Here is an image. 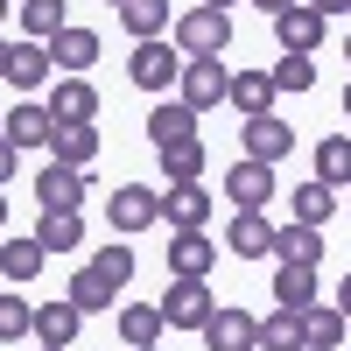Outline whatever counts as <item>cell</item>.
Listing matches in <instances>:
<instances>
[{
	"label": "cell",
	"mask_w": 351,
	"mask_h": 351,
	"mask_svg": "<svg viewBox=\"0 0 351 351\" xmlns=\"http://www.w3.org/2000/svg\"><path fill=\"white\" fill-rule=\"evenodd\" d=\"M169 43L183 49V56H225V49H232V14H218V8H190V14H176Z\"/></svg>",
	"instance_id": "6da1fadb"
},
{
	"label": "cell",
	"mask_w": 351,
	"mask_h": 351,
	"mask_svg": "<svg viewBox=\"0 0 351 351\" xmlns=\"http://www.w3.org/2000/svg\"><path fill=\"white\" fill-rule=\"evenodd\" d=\"M225 84H232L225 56H183V77H176V99H183L190 112H211V106H225Z\"/></svg>",
	"instance_id": "7a4b0ae2"
},
{
	"label": "cell",
	"mask_w": 351,
	"mask_h": 351,
	"mask_svg": "<svg viewBox=\"0 0 351 351\" xmlns=\"http://www.w3.org/2000/svg\"><path fill=\"white\" fill-rule=\"evenodd\" d=\"M106 218H112V232H120V239H134V232L162 225V190H148V183H112Z\"/></svg>",
	"instance_id": "3957f363"
},
{
	"label": "cell",
	"mask_w": 351,
	"mask_h": 351,
	"mask_svg": "<svg viewBox=\"0 0 351 351\" xmlns=\"http://www.w3.org/2000/svg\"><path fill=\"white\" fill-rule=\"evenodd\" d=\"M155 309H162V330H204V324H211V309H218V295H211L204 281H176V274H169V295H162Z\"/></svg>",
	"instance_id": "277c9868"
},
{
	"label": "cell",
	"mask_w": 351,
	"mask_h": 351,
	"mask_svg": "<svg viewBox=\"0 0 351 351\" xmlns=\"http://www.w3.org/2000/svg\"><path fill=\"white\" fill-rule=\"evenodd\" d=\"M127 77L141 84V92H169V84L183 77V49H176V43H134Z\"/></svg>",
	"instance_id": "5b68a950"
},
{
	"label": "cell",
	"mask_w": 351,
	"mask_h": 351,
	"mask_svg": "<svg viewBox=\"0 0 351 351\" xmlns=\"http://www.w3.org/2000/svg\"><path fill=\"white\" fill-rule=\"evenodd\" d=\"M281 190V169H267V162H232L225 169V197H232V211H260V204H267Z\"/></svg>",
	"instance_id": "8992f818"
},
{
	"label": "cell",
	"mask_w": 351,
	"mask_h": 351,
	"mask_svg": "<svg viewBox=\"0 0 351 351\" xmlns=\"http://www.w3.org/2000/svg\"><path fill=\"white\" fill-rule=\"evenodd\" d=\"M239 141H246V162H267V169H281L288 155H295V127L274 120V112L246 120V127H239Z\"/></svg>",
	"instance_id": "52a82bcc"
},
{
	"label": "cell",
	"mask_w": 351,
	"mask_h": 351,
	"mask_svg": "<svg viewBox=\"0 0 351 351\" xmlns=\"http://www.w3.org/2000/svg\"><path fill=\"white\" fill-rule=\"evenodd\" d=\"M324 36H330V21L316 14L309 0H302V8H288V14H274V43H281V56H316V43H324Z\"/></svg>",
	"instance_id": "ba28073f"
},
{
	"label": "cell",
	"mask_w": 351,
	"mask_h": 351,
	"mask_svg": "<svg viewBox=\"0 0 351 351\" xmlns=\"http://www.w3.org/2000/svg\"><path fill=\"white\" fill-rule=\"evenodd\" d=\"M211 190H204V183H169L162 190V225H176V232H204V225H211Z\"/></svg>",
	"instance_id": "9c48e42d"
},
{
	"label": "cell",
	"mask_w": 351,
	"mask_h": 351,
	"mask_svg": "<svg viewBox=\"0 0 351 351\" xmlns=\"http://www.w3.org/2000/svg\"><path fill=\"white\" fill-rule=\"evenodd\" d=\"M92 120H99L92 77H56V92H49V127H92Z\"/></svg>",
	"instance_id": "30bf717a"
},
{
	"label": "cell",
	"mask_w": 351,
	"mask_h": 351,
	"mask_svg": "<svg viewBox=\"0 0 351 351\" xmlns=\"http://www.w3.org/2000/svg\"><path fill=\"white\" fill-rule=\"evenodd\" d=\"M197 337H204V351H253L260 316H246V309H211V324H204Z\"/></svg>",
	"instance_id": "8fae6325"
},
{
	"label": "cell",
	"mask_w": 351,
	"mask_h": 351,
	"mask_svg": "<svg viewBox=\"0 0 351 351\" xmlns=\"http://www.w3.org/2000/svg\"><path fill=\"white\" fill-rule=\"evenodd\" d=\"M218 267V239H204V232H176L169 239V274L176 281H204Z\"/></svg>",
	"instance_id": "7c38bea8"
},
{
	"label": "cell",
	"mask_w": 351,
	"mask_h": 351,
	"mask_svg": "<svg viewBox=\"0 0 351 351\" xmlns=\"http://www.w3.org/2000/svg\"><path fill=\"white\" fill-rule=\"evenodd\" d=\"M120 28L134 43H169V28H176V14H169V0H120Z\"/></svg>",
	"instance_id": "4fadbf2b"
},
{
	"label": "cell",
	"mask_w": 351,
	"mask_h": 351,
	"mask_svg": "<svg viewBox=\"0 0 351 351\" xmlns=\"http://www.w3.org/2000/svg\"><path fill=\"white\" fill-rule=\"evenodd\" d=\"M77 330H84V309H77L71 295H56V302H43V309H36V337H43L49 351H71V344H77Z\"/></svg>",
	"instance_id": "5bb4252c"
},
{
	"label": "cell",
	"mask_w": 351,
	"mask_h": 351,
	"mask_svg": "<svg viewBox=\"0 0 351 351\" xmlns=\"http://www.w3.org/2000/svg\"><path fill=\"white\" fill-rule=\"evenodd\" d=\"M0 141L21 155V148H49V106H36V99H21L8 120H0Z\"/></svg>",
	"instance_id": "9a60e30c"
},
{
	"label": "cell",
	"mask_w": 351,
	"mask_h": 351,
	"mask_svg": "<svg viewBox=\"0 0 351 351\" xmlns=\"http://www.w3.org/2000/svg\"><path fill=\"white\" fill-rule=\"evenodd\" d=\"M225 246H232V260H267V253H274V225L260 218V211H232Z\"/></svg>",
	"instance_id": "2e32d148"
},
{
	"label": "cell",
	"mask_w": 351,
	"mask_h": 351,
	"mask_svg": "<svg viewBox=\"0 0 351 351\" xmlns=\"http://www.w3.org/2000/svg\"><path fill=\"white\" fill-rule=\"evenodd\" d=\"M56 71H49V43H8V84L14 92H43Z\"/></svg>",
	"instance_id": "e0dca14e"
},
{
	"label": "cell",
	"mask_w": 351,
	"mask_h": 351,
	"mask_svg": "<svg viewBox=\"0 0 351 351\" xmlns=\"http://www.w3.org/2000/svg\"><path fill=\"white\" fill-rule=\"evenodd\" d=\"M36 197H43V211H77V204H84V169L49 162V169L36 176Z\"/></svg>",
	"instance_id": "ac0fdd59"
},
{
	"label": "cell",
	"mask_w": 351,
	"mask_h": 351,
	"mask_svg": "<svg viewBox=\"0 0 351 351\" xmlns=\"http://www.w3.org/2000/svg\"><path fill=\"white\" fill-rule=\"evenodd\" d=\"M148 141H155V155H162V148H183V141H197V112H190L183 99H176V106L162 99V106L148 112Z\"/></svg>",
	"instance_id": "d6986e66"
},
{
	"label": "cell",
	"mask_w": 351,
	"mask_h": 351,
	"mask_svg": "<svg viewBox=\"0 0 351 351\" xmlns=\"http://www.w3.org/2000/svg\"><path fill=\"white\" fill-rule=\"evenodd\" d=\"M92 64H99V36H92V28H64V36L49 43V71L77 77V71H92Z\"/></svg>",
	"instance_id": "ffe728a7"
},
{
	"label": "cell",
	"mask_w": 351,
	"mask_h": 351,
	"mask_svg": "<svg viewBox=\"0 0 351 351\" xmlns=\"http://www.w3.org/2000/svg\"><path fill=\"white\" fill-rule=\"evenodd\" d=\"M225 106H239L246 120H260V112L274 106V77H267V71H232V84H225Z\"/></svg>",
	"instance_id": "44dd1931"
},
{
	"label": "cell",
	"mask_w": 351,
	"mask_h": 351,
	"mask_svg": "<svg viewBox=\"0 0 351 351\" xmlns=\"http://www.w3.org/2000/svg\"><path fill=\"white\" fill-rule=\"evenodd\" d=\"M64 14H71L64 0H21V43H56L71 28Z\"/></svg>",
	"instance_id": "7402d4cb"
},
{
	"label": "cell",
	"mask_w": 351,
	"mask_h": 351,
	"mask_svg": "<svg viewBox=\"0 0 351 351\" xmlns=\"http://www.w3.org/2000/svg\"><path fill=\"white\" fill-rule=\"evenodd\" d=\"M36 246L43 253H77L84 246V218L77 211H43L36 218Z\"/></svg>",
	"instance_id": "603a6c76"
},
{
	"label": "cell",
	"mask_w": 351,
	"mask_h": 351,
	"mask_svg": "<svg viewBox=\"0 0 351 351\" xmlns=\"http://www.w3.org/2000/svg\"><path fill=\"white\" fill-rule=\"evenodd\" d=\"M344 330H351V324L337 316V302H309V309H302V344H309V351H337Z\"/></svg>",
	"instance_id": "cb8c5ba5"
},
{
	"label": "cell",
	"mask_w": 351,
	"mask_h": 351,
	"mask_svg": "<svg viewBox=\"0 0 351 351\" xmlns=\"http://www.w3.org/2000/svg\"><path fill=\"white\" fill-rule=\"evenodd\" d=\"M274 253H281V267H316V260H324V232L316 225H281Z\"/></svg>",
	"instance_id": "d4e9b609"
},
{
	"label": "cell",
	"mask_w": 351,
	"mask_h": 351,
	"mask_svg": "<svg viewBox=\"0 0 351 351\" xmlns=\"http://www.w3.org/2000/svg\"><path fill=\"white\" fill-rule=\"evenodd\" d=\"M92 155H99V127H49V162L84 169Z\"/></svg>",
	"instance_id": "484cf974"
},
{
	"label": "cell",
	"mask_w": 351,
	"mask_h": 351,
	"mask_svg": "<svg viewBox=\"0 0 351 351\" xmlns=\"http://www.w3.org/2000/svg\"><path fill=\"white\" fill-rule=\"evenodd\" d=\"M316 302V267H274V309L302 316Z\"/></svg>",
	"instance_id": "4316f807"
},
{
	"label": "cell",
	"mask_w": 351,
	"mask_h": 351,
	"mask_svg": "<svg viewBox=\"0 0 351 351\" xmlns=\"http://www.w3.org/2000/svg\"><path fill=\"white\" fill-rule=\"evenodd\" d=\"M120 344H127V351L162 344V309H148V302H120Z\"/></svg>",
	"instance_id": "83f0119b"
},
{
	"label": "cell",
	"mask_w": 351,
	"mask_h": 351,
	"mask_svg": "<svg viewBox=\"0 0 351 351\" xmlns=\"http://www.w3.org/2000/svg\"><path fill=\"white\" fill-rule=\"evenodd\" d=\"M43 246H36V232H28V239H0V274H8V281H36L43 274Z\"/></svg>",
	"instance_id": "f1b7e54d"
},
{
	"label": "cell",
	"mask_w": 351,
	"mask_h": 351,
	"mask_svg": "<svg viewBox=\"0 0 351 351\" xmlns=\"http://www.w3.org/2000/svg\"><path fill=\"white\" fill-rule=\"evenodd\" d=\"M253 351H309V344H302V316H288V309L260 316V337H253Z\"/></svg>",
	"instance_id": "f546056e"
},
{
	"label": "cell",
	"mask_w": 351,
	"mask_h": 351,
	"mask_svg": "<svg viewBox=\"0 0 351 351\" xmlns=\"http://www.w3.org/2000/svg\"><path fill=\"white\" fill-rule=\"evenodd\" d=\"M316 183H344L351 190V134H330V141H316Z\"/></svg>",
	"instance_id": "4dcf8cb0"
},
{
	"label": "cell",
	"mask_w": 351,
	"mask_h": 351,
	"mask_svg": "<svg viewBox=\"0 0 351 351\" xmlns=\"http://www.w3.org/2000/svg\"><path fill=\"white\" fill-rule=\"evenodd\" d=\"M204 141H183V148H162V183H204Z\"/></svg>",
	"instance_id": "1f68e13d"
},
{
	"label": "cell",
	"mask_w": 351,
	"mask_h": 351,
	"mask_svg": "<svg viewBox=\"0 0 351 351\" xmlns=\"http://www.w3.org/2000/svg\"><path fill=\"white\" fill-rule=\"evenodd\" d=\"M64 295H71V302H77L84 316H99V309H112V295H120V288H112V281H99L92 267H77V274H71V288H64Z\"/></svg>",
	"instance_id": "d6a6232c"
},
{
	"label": "cell",
	"mask_w": 351,
	"mask_h": 351,
	"mask_svg": "<svg viewBox=\"0 0 351 351\" xmlns=\"http://www.w3.org/2000/svg\"><path fill=\"white\" fill-rule=\"evenodd\" d=\"M330 211H337V190H330V183H295V225H316V232H324Z\"/></svg>",
	"instance_id": "836d02e7"
},
{
	"label": "cell",
	"mask_w": 351,
	"mask_h": 351,
	"mask_svg": "<svg viewBox=\"0 0 351 351\" xmlns=\"http://www.w3.org/2000/svg\"><path fill=\"white\" fill-rule=\"evenodd\" d=\"M92 274L112 281V288H127V281H134V246H127V239H106L99 260H92Z\"/></svg>",
	"instance_id": "e575fe53"
},
{
	"label": "cell",
	"mask_w": 351,
	"mask_h": 351,
	"mask_svg": "<svg viewBox=\"0 0 351 351\" xmlns=\"http://www.w3.org/2000/svg\"><path fill=\"white\" fill-rule=\"evenodd\" d=\"M21 337H36V309H28V295H0V344Z\"/></svg>",
	"instance_id": "d590c367"
},
{
	"label": "cell",
	"mask_w": 351,
	"mask_h": 351,
	"mask_svg": "<svg viewBox=\"0 0 351 351\" xmlns=\"http://www.w3.org/2000/svg\"><path fill=\"white\" fill-rule=\"evenodd\" d=\"M267 77H274V92H309L316 84V56H281Z\"/></svg>",
	"instance_id": "8d00e7d4"
},
{
	"label": "cell",
	"mask_w": 351,
	"mask_h": 351,
	"mask_svg": "<svg viewBox=\"0 0 351 351\" xmlns=\"http://www.w3.org/2000/svg\"><path fill=\"white\" fill-rule=\"evenodd\" d=\"M309 8H316V14L330 21V14H351V0H309Z\"/></svg>",
	"instance_id": "74e56055"
},
{
	"label": "cell",
	"mask_w": 351,
	"mask_h": 351,
	"mask_svg": "<svg viewBox=\"0 0 351 351\" xmlns=\"http://www.w3.org/2000/svg\"><path fill=\"white\" fill-rule=\"evenodd\" d=\"M337 316H344V324H351V274L337 281Z\"/></svg>",
	"instance_id": "f35d334b"
},
{
	"label": "cell",
	"mask_w": 351,
	"mask_h": 351,
	"mask_svg": "<svg viewBox=\"0 0 351 351\" xmlns=\"http://www.w3.org/2000/svg\"><path fill=\"white\" fill-rule=\"evenodd\" d=\"M0 183H14V148L0 141Z\"/></svg>",
	"instance_id": "ab89813d"
},
{
	"label": "cell",
	"mask_w": 351,
	"mask_h": 351,
	"mask_svg": "<svg viewBox=\"0 0 351 351\" xmlns=\"http://www.w3.org/2000/svg\"><path fill=\"white\" fill-rule=\"evenodd\" d=\"M253 8H267V14H288V8H302V0H253Z\"/></svg>",
	"instance_id": "60d3db41"
},
{
	"label": "cell",
	"mask_w": 351,
	"mask_h": 351,
	"mask_svg": "<svg viewBox=\"0 0 351 351\" xmlns=\"http://www.w3.org/2000/svg\"><path fill=\"white\" fill-rule=\"evenodd\" d=\"M204 8H218V14H232V8H239V0H204Z\"/></svg>",
	"instance_id": "b9f144b4"
},
{
	"label": "cell",
	"mask_w": 351,
	"mask_h": 351,
	"mask_svg": "<svg viewBox=\"0 0 351 351\" xmlns=\"http://www.w3.org/2000/svg\"><path fill=\"white\" fill-rule=\"evenodd\" d=\"M0 77H8V36H0Z\"/></svg>",
	"instance_id": "7bdbcfd3"
},
{
	"label": "cell",
	"mask_w": 351,
	"mask_h": 351,
	"mask_svg": "<svg viewBox=\"0 0 351 351\" xmlns=\"http://www.w3.org/2000/svg\"><path fill=\"white\" fill-rule=\"evenodd\" d=\"M0 232H8V190H0Z\"/></svg>",
	"instance_id": "ee69618b"
},
{
	"label": "cell",
	"mask_w": 351,
	"mask_h": 351,
	"mask_svg": "<svg viewBox=\"0 0 351 351\" xmlns=\"http://www.w3.org/2000/svg\"><path fill=\"white\" fill-rule=\"evenodd\" d=\"M344 120H351V84H344Z\"/></svg>",
	"instance_id": "f6af8a7d"
},
{
	"label": "cell",
	"mask_w": 351,
	"mask_h": 351,
	"mask_svg": "<svg viewBox=\"0 0 351 351\" xmlns=\"http://www.w3.org/2000/svg\"><path fill=\"white\" fill-rule=\"evenodd\" d=\"M344 64H351V28H344Z\"/></svg>",
	"instance_id": "bcb514c9"
},
{
	"label": "cell",
	"mask_w": 351,
	"mask_h": 351,
	"mask_svg": "<svg viewBox=\"0 0 351 351\" xmlns=\"http://www.w3.org/2000/svg\"><path fill=\"white\" fill-rule=\"evenodd\" d=\"M8 14H14V8H8V0H0V21H8Z\"/></svg>",
	"instance_id": "7dc6e473"
},
{
	"label": "cell",
	"mask_w": 351,
	"mask_h": 351,
	"mask_svg": "<svg viewBox=\"0 0 351 351\" xmlns=\"http://www.w3.org/2000/svg\"><path fill=\"white\" fill-rule=\"evenodd\" d=\"M106 8H120V0H106Z\"/></svg>",
	"instance_id": "c3c4849f"
},
{
	"label": "cell",
	"mask_w": 351,
	"mask_h": 351,
	"mask_svg": "<svg viewBox=\"0 0 351 351\" xmlns=\"http://www.w3.org/2000/svg\"><path fill=\"white\" fill-rule=\"evenodd\" d=\"M148 351H162V344H148Z\"/></svg>",
	"instance_id": "681fc988"
},
{
	"label": "cell",
	"mask_w": 351,
	"mask_h": 351,
	"mask_svg": "<svg viewBox=\"0 0 351 351\" xmlns=\"http://www.w3.org/2000/svg\"><path fill=\"white\" fill-rule=\"evenodd\" d=\"M43 351H49V344H43Z\"/></svg>",
	"instance_id": "f907efd6"
}]
</instances>
